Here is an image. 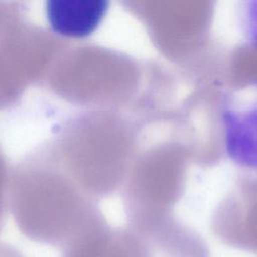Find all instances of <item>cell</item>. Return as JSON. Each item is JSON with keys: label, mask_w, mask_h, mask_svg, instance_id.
Wrapping results in <instances>:
<instances>
[{"label": "cell", "mask_w": 257, "mask_h": 257, "mask_svg": "<svg viewBox=\"0 0 257 257\" xmlns=\"http://www.w3.org/2000/svg\"><path fill=\"white\" fill-rule=\"evenodd\" d=\"M106 0H49L45 11L51 28L60 35L83 38L93 33L108 11Z\"/></svg>", "instance_id": "3957f363"}, {"label": "cell", "mask_w": 257, "mask_h": 257, "mask_svg": "<svg viewBox=\"0 0 257 257\" xmlns=\"http://www.w3.org/2000/svg\"><path fill=\"white\" fill-rule=\"evenodd\" d=\"M126 239L133 257H210L206 242L178 225L142 228Z\"/></svg>", "instance_id": "7a4b0ae2"}, {"label": "cell", "mask_w": 257, "mask_h": 257, "mask_svg": "<svg viewBox=\"0 0 257 257\" xmlns=\"http://www.w3.org/2000/svg\"><path fill=\"white\" fill-rule=\"evenodd\" d=\"M221 125L228 158L257 175V79L238 84L226 94Z\"/></svg>", "instance_id": "6da1fadb"}, {"label": "cell", "mask_w": 257, "mask_h": 257, "mask_svg": "<svg viewBox=\"0 0 257 257\" xmlns=\"http://www.w3.org/2000/svg\"><path fill=\"white\" fill-rule=\"evenodd\" d=\"M240 23L247 41L257 49V0L243 3L240 11Z\"/></svg>", "instance_id": "277c9868"}]
</instances>
